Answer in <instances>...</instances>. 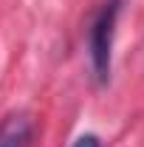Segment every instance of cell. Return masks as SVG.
<instances>
[{
	"label": "cell",
	"mask_w": 144,
	"mask_h": 147,
	"mask_svg": "<svg viewBox=\"0 0 144 147\" xmlns=\"http://www.w3.org/2000/svg\"><path fill=\"white\" fill-rule=\"evenodd\" d=\"M122 11V0H105L88 26V59L90 74L99 85H108L113 68V40H116V20Z\"/></svg>",
	"instance_id": "1"
},
{
	"label": "cell",
	"mask_w": 144,
	"mask_h": 147,
	"mask_svg": "<svg viewBox=\"0 0 144 147\" xmlns=\"http://www.w3.org/2000/svg\"><path fill=\"white\" fill-rule=\"evenodd\" d=\"M34 122L28 113H9L0 122V147H31Z\"/></svg>",
	"instance_id": "2"
},
{
	"label": "cell",
	"mask_w": 144,
	"mask_h": 147,
	"mask_svg": "<svg viewBox=\"0 0 144 147\" xmlns=\"http://www.w3.org/2000/svg\"><path fill=\"white\" fill-rule=\"evenodd\" d=\"M71 147H102V142H99V136H93V133H85V136H79V139H76Z\"/></svg>",
	"instance_id": "3"
}]
</instances>
